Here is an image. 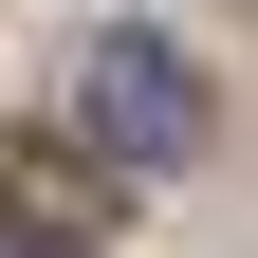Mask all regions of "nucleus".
Here are the masks:
<instances>
[{
  "mask_svg": "<svg viewBox=\"0 0 258 258\" xmlns=\"http://www.w3.org/2000/svg\"><path fill=\"white\" fill-rule=\"evenodd\" d=\"M74 129L111 166H184V148H203V74H184L166 37H92L74 55Z\"/></svg>",
  "mask_w": 258,
  "mask_h": 258,
  "instance_id": "f257e3e1",
  "label": "nucleus"
},
{
  "mask_svg": "<svg viewBox=\"0 0 258 258\" xmlns=\"http://www.w3.org/2000/svg\"><path fill=\"white\" fill-rule=\"evenodd\" d=\"M0 258H92V203L55 166H0Z\"/></svg>",
  "mask_w": 258,
  "mask_h": 258,
  "instance_id": "f03ea898",
  "label": "nucleus"
}]
</instances>
